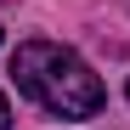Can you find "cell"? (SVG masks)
<instances>
[{
	"label": "cell",
	"instance_id": "obj_1",
	"mask_svg": "<svg viewBox=\"0 0 130 130\" xmlns=\"http://www.w3.org/2000/svg\"><path fill=\"white\" fill-rule=\"evenodd\" d=\"M11 79H17V91L34 96L45 113L57 119H91L102 113V79L85 68V57H74L68 45H51V40H28V45H17L11 57Z\"/></svg>",
	"mask_w": 130,
	"mask_h": 130
},
{
	"label": "cell",
	"instance_id": "obj_3",
	"mask_svg": "<svg viewBox=\"0 0 130 130\" xmlns=\"http://www.w3.org/2000/svg\"><path fill=\"white\" fill-rule=\"evenodd\" d=\"M0 40H6V28H0Z\"/></svg>",
	"mask_w": 130,
	"mask_h": 130
},
{
	"label": "cell",
	"instance_id": "obj_2",
	"mask_svg": "<svg viewBox=\"0 0 130 130\" xmlns=\"http://www.w3.org/2000/svg\"><path fill=\"white\" fill-rule=\"evenodd\" d=\"M0 130H11V107H6V96H0Z\"/></svg>",
	"mask_w": 130,
	"mask_h": 130
},
{
	"label": "cell",
	"instance_id": "obj_4",
	"mask_svg": "<svg viewBox=\"0 0 130 130\" xmlns=\"http://www.w3.org/2000/svg\"><path fill=\"white\" fill-rule=\"evenodd\" d=\"M124 96H130V85H124Z\"/></svg>",
	"mask_w": 130,
	"mask_h": 130
}]
</instances>
